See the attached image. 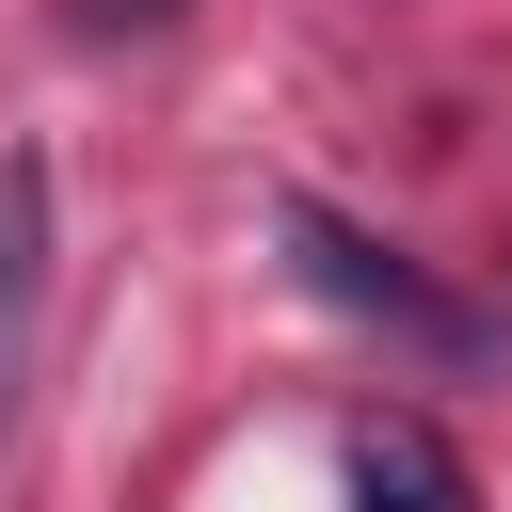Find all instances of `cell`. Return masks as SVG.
I'll return each mask as SVG.
<instances>
[{
	"instance_id": "cell-1",
	"label": "cell",
	"mask_w": 512,
	"mask_h": 512,
	"mask_svg": "<svg viewBox=\"0 0 512 512\" xmlns=\"http://www.w3.org/2000/svg\"><path fill=\"white\" fill-rule=\"evenodd\" d=\"M272 240H288V272H304L336 320H368L384 352H416V368H496V320H480L464 288H432L400 240H368L352 208H320V192H272Z\"/></svg>"
},
{
	"instance_id": "cell-3",
	"label": "cell",
	"mask_w": 512,
	"mask_h": 512,
	"mask_svg": "<svg viewBox=\"0 0 512 512\" xmlns=\"http://www.w3.org/2000/svg\"><path fill=\"white\" fill-rule=\"evenodd\" d=\"M352 512H464V464L416 416H384V432H352Z\"/></svg>"
},
{
	"instance_id": "cell-4",
	"label": "cell",
	"mask_w": 512,
	"mask_h": 512,
	"mask_svg": "<svg viewBox=\"0 0 512 512\" xmlns=\"http://www.w3.org/2000/svg\"><path fill=\"white\" fill-rule=\"evenodd\" d=\"M176 0H80V32H160Z\"/></svg>"
},
{
	"instance_id": "cell-2",
	"label": "cell",
	"mask_w": 512,
	"mask_h": 512,
	"mask_svg": "<svg viewBox=\"0 0 512 512\" xmlns=\"http://www.w3.org/2000/svg\"><path fill=\"white\" fill-rule=\"evenodd\" d=\"M32 352H48V160H0V448H16Z\"/></svg>"
}]
</instances>
